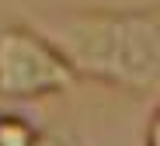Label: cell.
Instances as JSON below:
<instances>
[{"instance_id": "obj_1", "label": "cell", "mask_w": 160, "mask_h": 146, "mask_svg": "<svg viewBox=\"0 0 160 146\" xmlns=\"http://www.w3.org/2000/svg\"><path fill=\"white\" fill-rule=\"evenodd\" d=\"M80 80L132 94L160 87V4L129 11H70L52 18V35Z\"/></svg>"}, {"instance_id": "obj_2", "label": "cell", "mask_w": 160, "mask_h": 146, "mask_svg": "<svg viewBox=\"0 0 160 146\" xmlns=\"http://www.w3.org/2000/svg\"><path fill=\"white\" fill-rule=\"evenodd\" d=\"M80 77L63 59V52L42 32L28 24L0 28V98L4 101H35L77 87Z\"/></svg>"}, {"instance_id": "obj_3", "label": "cell", "mask_w": 160, "mask_h": 146, "mask_svg": "<svg viewBox=\"0 0 160 146\" xmlns=\"http://www.w3.org/2000/svg\"><path fill=\"white\" fill-rule=\"evenodd\" d=\"M42 125L18 111H0V146H38Z\"/></svg>"}, {"instance_id": "obj_4", "label": "cell", "mask_w": 160, "mask_h": 146, "mask_svg": "<svg viewBox=\"0 0 160 146\" xmlns=\"http://www.w3.org/2000/svg\"><path fill=\"white\" fill-rule=\"evenodd\" d=\"M38 146H80L73 136H66V132H56V129H42V139H38Z\"/></svg>"}, {"instance_id": "obj_5", "label": "cell", "mask_w": 160, "mask_h": 146, "mask_svg": "<svg viewBox=\"0 0 160 146\" xmlns=\"http://www.w3.org/2000/svg\"><path fill=\"white\" fill-rule=\"evenodd\" d=\"M146 146H160V104L153 108L150 122H146Z\"/></svg>"}]
</instances>
